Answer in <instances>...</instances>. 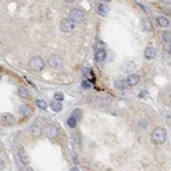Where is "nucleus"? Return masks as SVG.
<instances>
[{"instance_id": "obj_21", "label": "nucleus", "mask_w": 171, "mask_h": 171, "mask_svg": "<svg viewBox=\"0 0 171 171\" xmlns=\"http://www.w3.org/2000/svg\"><path fill=\"white\" fill-rule=\"evenodd\" d=\"M107 12H108V10H107V7L104 4H100L99 6V14L101 15V17H106Z\"/></svg>"}, {"instance_id": "obj_6", "label": "nucleus", "mask_w": 171, "mask_h": 171, "mask_svg": "<svg viewBox=\"0 0 171 171\" xmlns=\"http://www.w3.org/2000/svg\"><path fill=\"white\" fill-rule=\"evenodd\" d=\"M48 65L53 69V70H59V69H62V66H63V60H62L60 56L52 55L48 60Z\"/></svg>"}, {"instance_id": "obj_24", "label": "nucleus", "mask_w": 171, "mask_h": 171, "mask_svg": "<svg viewBox=\"0 0 171 171\" xmlns=\"http://www.w3.org/2000/svg\"><path fill=\"white\" fill-rule=\"evenodd\" d=\"M21 161H22L23 164H27V163H29V157H27V155L22 153V155H21Z\"/></svg>"}, {"instance_id": "obj_31", "label": "nucleus", "mask_w": 171, "mask_h": 171, "mask_svg": "<svg viewBox=\"0 0 171 171\" xmlns=\"http://www.w3.org/2000/svg\"><path fill=\"white\" fill-rule=\"evenodd\" d=\"M101 2H103V3H110L111 0H101Z\"/></svg>"}, {"instance_id": "obj_26", "label": "nucleus", "mask_w": 171, "mask_h": 171, "mask_svg": "<svg viewBox=\"0 0 171 171\" xmlns=\"http://www.w3.org/2000/svg\"><path fill=\"white\" fill-rule=\"evenodd\" d=\"M164 48H166V51L169 53H171V43H166V44H164Z\"/></svg>"}, {"instance_id": "obj_17", "label": "nucleus", "mask_w": 171, "mask_h": 171, "mask_svg": "<svg viewBox=\"0 0 171 171\" xmlns=\"http://www.w3.org/2000/svg\"><path fill=\"white\" fill-rule=\"evenodd\" d=\"M19 114H22V116H30L31 110L27 106H21L19 107Z\"/></svg>"}, {"instance_id": "obj_14", "label": "nucleus", "mask_w": 171, "mask_h": 171, "mask_svg": "<svg viewBox=\"0 0 171 171\" xmlns=\"http://www.w3.org/2000/svg\"><path fill=\"white\" fill-rule=\"evenodd\" d=\"M0 119H2L3 122H6L7 123V125H12V123H14V116L11 115V114H3L2 116H0Z\"/></svg>"}, {"instance_id": "obj_2", "label": "nucleus", "mask_w": 171, "mask_h": 171, "mask_svg": "<svg viewBox=\"0 0 171 171\" xmlns=\"http://www.w3.org/2000/svg\"><path fill=\"white\" fill-rule=\"evenodd\" d=\"M44 66H45V63H44V60L40 58V56H36V58H33L29 62V67L33 71H41V70H44Z\"/></svg>"}, {"instance_id": "obj_27", "label": "nucleus", "mask_w": 171, "mask_h": 171, "mask_svg": "<svg viewBox=\"0 0 171 171\" xmlns=\"http://www.w3.org/2000/svg\"><path fill=\"white\" fill-rule=\"evenodd\" d=\"M4 167H6L4 161H3V160H0V170H4Z\"/></svg>"}, {"instance_id": "obj_9", "label": "nucleus", "mask_w": 171, "mask_h": 171, "mask_svg": "<svg viewBox=\"0 0 171 171\" xmlns=\"http://www.w3.org/2000/svg\"><path fill=\"white\" fill-rule=\"evenodd\" d=\"M45 134L48 138H55L56 136H58V129H56V126L49 125L48 127L45 129Z\"/></svg>"}, {"instance_id": "obj_11", "label": "nucleus", "mask_w": 171, "mask_h": 171, "mask_svg": "<svg viewBox=\"0 0 171 171\" xmlns=\"http://www.w3.org/2000/svg\"><path fill=\"white\" fill-rule=\"evenodd\" d=\"M114 86L116 88V89L119 90H123V89H127L129 88V84L126 80H116L115 82H114Z\"/></svg>"}, {"instance_id": "obj_7", "label": "nucleus", "mask_w": 171, "mask_h": 171, "mask_svg": "<svg viewBox=\"0 0 171 171\" xmlns=\"http://www.w3.org/2000/svg\"><path fill=\"white\" fill-rule=\"evenodd\" d=\"M107 59V52L106 49L103 48H99L96 51V53H94V60H96V63H103L104 60Z\"/></svg>"}, {"instance_id": "obj_29", "label": "nucleus", "mask_w": 171, "mask_h": 171, "mask_svg": "<svg viewBox=\"0 0 171 171\" xmlns=\"http://www.w3.org/2000/svg\"><path fill=\"white\" fill-rule=\"evenodd\" d=\"M145 92H147V90H142V93H141V97H145V94H147V93H145Z\"/></svg>"}, {"instance_id": "obj_28", "label": "nucleus", "mask_w": 171, "mask_h": 171, "mask_svg": "<svg viewBox=\"0 0 171 171\" xmlns=\"http://www.w3.org/2000/svg\"><path fill=\"white\" fill-rule=\"evenodd\" d=\"M161 3H164V4H171V0H160Z\"/></svg>"}, {"instance_id": "obj_1", "label": "nucleus", "mask_w": 171, "mask_h": 171, "mask_svg": "<svg viewBox=\"0 0 171 171\" xmlns=\"http://www.w3.org/2000/svg\"><path fill=\"white\" fill-rule=\"evenodd\" d=\"M166 130L161 127H156L152 133V141L156 145H161L164 141H166Z\"/></svg>"}, {"instance_id": "obj_3", "label": "nucleus", "mask_w": 171, "mask_h": 171, "mask_svg": "<svg viewBox=\"0 0 171 171\" xmlns=\"http://www.w3.org/2000/svg\"><path fill=\"white\" fill-rule=\"evenodd\" d=\"M70 18L74 23H81V22H84V19H85V14H84V11L78 10V8H74V10L70 11Z\"/></svg>"}, {"instance_id": "obj_18", "label": "nucleus", "mask_w": 171, "mask_h": 171, "mask_svg": "<svg viewBox=\"0 0 171 171\" xmlns=\"http://www.w3.org/2000/svg\"><path fill=\"white\" fill-rule=\"evenodd\" d=\"M77 121H78V119L75 118V116L71 115L70 118L67 119V126H69V127H71V129H74L75 126H77Z\"/></svg>"}, {"instance_id": "obj_5", "label": "nucleus", "mask_w": 171, "mask_h": 171, "mask_svg": "<svg viewBox=\"0 0 171 171\" xmlns=\"http://www.w3.org/2000/svg\"><path fill=\"white\" fill-rule=\"evenodd\" d=\"M60 30L65 33H70L74 30V22L71 21V18H65L60 21Z\"/></svg>"}, {"instance_id": "obj_10", "label": "nucleus", "mask_w": 171, "mask_h": 171, "mask_svg": "<svg viewBox=\"0 0 171 171\" xmlns=\"http://www.w3.org/2000/svg\"><path fill=\"white\" fill-rule=\"evenodd\" d=\"M144 56H145V59L151 60V59H153L155 56H156V49H155L153 47H147L145 52H144Z\"/></svg>"}, {"instance_id": "obj_22", "label": "nucleus", "mask_w": 171, "mask_h": 171, "mask_svg": "<svg viewBox=\"0 0 171 171\" xmlns=\"http://www.w3.org/2000/svg\"><path fill=\"white\" fill-rule=\"evenodd\" d=\"M73 116H75V118H77V119H80L81 116H82V111H81L80 108L74 110V111H73Z\"/></svg>"}, {"instance_id": "obj_30", "label": "nucleus", "mask_w": 171, "mask_h": 171, "mask_svg": "<svg viewBox=\"0 0 171 171\" xmlns=\"http://www.w3.org/2000/svg\"><path fill=\"white\" fill-rule=\"evenodd\" d=\"M65 2H66V3H74L75 0H65Z\"/></svg>"}, {"instance_id": "obj_25", "label": "nucleus", "mask_w": 171, "mask_h": 171, "mask_svg": "<svg viewBox=\"0 0 171 171\" xmlns=\"http://www.w3.org/2000/svg\"><path fill=\"white\" fill-rule=\"evenodd\" d=\"M82 86H84L85 89L90 88V81H89V80H84V81H82Z\"/></svg>"}, {"instance_id": "obj_16", "label": "nucleus", "mask_w": 171, "mask_h": 171, "mask_svg": "<svg viewBox=\"0 0 171 171\" xmlns=\"http://www.w3.org/2000/svg\"><path fill=\"white\" fill-rule=\"evenodd\" d=\"M51 108H52L53 111H56V112H59V111H62V108H63V104H62V101H59V100H55V101H52V103H51Z\"/></svg>"}, {"instance_id": "obj_15", "label": "nucleus", "mask_w": 171, "mask_h": 171, "mask_svg": "<svg viewBox=\"0 0 171 171\" xmlns=\"http://www.w3.org/2000/svg\"><path fill=\"white\" fill-rule=\"evenodd\" d=\"M134 69H136V66H134V63H133V62H125L122 65L121 70L122 71H131V70H134Z\"/></svg>"}, {"instance_id": "obj_23", "label": "nucleus", "mask_w": 171, "mask_h": 171, "mask_svg": "<svg viewBox=\"0 0 171 171\" xmlns=\"http://www.w3.org/2000/svg\"><path fill=\"white\" fill-rule=\"evenodd\" d=\"M53 97H55V100H59V101H63V93H60V92H56L55 94H53Z\"/></svg>"}, {"instance_id": "obj_32", "label": "nucleus", "mask_w": 171, "mask_h": 171, "mask_svg": "<svg viewBox=\"0 0 171 171\" xmlns=\"http://www.w3.org/2000/svg\"><path fill=\"white\" fill-rule=\"evenodd\" d=\"M0 80H2V75H0Z\"/></svg>"}, {"instance_id": "obj_4", "label": "nucleus", "mask_w": 171, "mask_h": 171, "mask_svg": "<svg viewBox=\"0 0 171 171\" xmlns=\"http://www.w3.org/2000/svg\"><path fill=\"white\" fill-rule=\"evenodd\" d=\"M30 133L34 136V137H39V136H41V133H43V122H41L40 119H36V121L31 123Z\"/></svg>"}, {"instance_id": "obj_8", "label": "nucleus", "mask_w": 171, "mask_h": 171, "mask_svg": "<svg viewBox=\"0 0 171 171\" xmlns=\"http://www.w3.org/2000/svg\"><path fill=\"white\" fill-rule=\"evenodd\" d=\"M140 75L138 74H130V75H127V78H126V81H127V84H129V86H134V85H137L138 82H140Z\"/></svg>"}, {"instance_id": "obj_19", "label": "nucleus", "mask_w": 171, "mask_h": 171, "mask_svg": "<svg viewBox=\"0 0 171 171\" xmlns=\"http://www.w3.org/2000/svg\"><path fill=\"white\" fill-rule=\"evenodd\" d=\"M161 40H163V43H171V33L170 31H164L163 34H161Z\"/></svg>"}, {"instance_id": "obj_13", "label": "nucleus", "mask_w": 171, "mask_h": 171, "mask_svg": "<svg viewBox=\"0 0 171 171\" xmlns=\"http://www.w3.org/2000/svg\"><path fill=\"white\" fill-rule=\"evenodd\" d=\"M156 22H157V25H159L160 27H169L170 26V21L167 19L166 17H157Z\"/></svg>"}, {"instance_id": "obj_20", "label": "nucleus", "mask_w": 171, "mask_h": 171, "mask_svg": "<svg viewBox=\"0 0 171 171\" xmlns=\"http://www.w3.org/2000/svg\"><path fill=\"white\" fill-rule=\"evenodd\" d=\"M36 104H37V107H39L40 110H43V111L47 110V107H48V104H47L45 100H40V99H39V100L36 101Z\"/></svg>"}, {"instance_id": "obj_12", "label": "nucleus", "mask_w": 171, "mask_h": 171, "mask_svg": "<svg viewBox=\"0 0 171 171\" xmlns=\"http://www.w3.org/2000/svg\"><path fill=\"white\" fill-rule=\"evenodd\" d=\"M18 94H19V97H22V99H29V97H30L29 89L25 88V86H21L19 89H18Z\"/></svg>"}]
</instances>
